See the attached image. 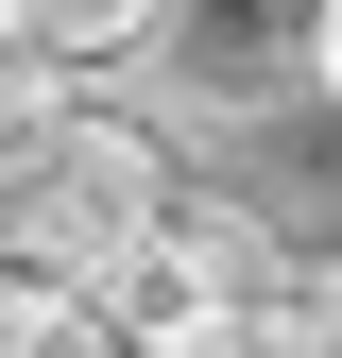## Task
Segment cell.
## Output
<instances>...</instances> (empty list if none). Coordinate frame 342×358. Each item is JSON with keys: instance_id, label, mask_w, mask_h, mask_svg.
I'll return each instance as SVG.
<instances>
[{"instance_id": "cell-5", "label": "cell", "mask_w": 342, "mask_h": 358, "mask_svg": "<svg viewBox=\"0 0 342 358\" xmlns=\"http://www.w3.org/2000/svg\"><path fill=\"white\" fill-rule=\"evenodd\" d=\"M223 358H342V256H274Z\"/></svg>"}, {"instance_id": "cell-2", "label": "cell", "mask_w": 342, "mask_h": 358, "mask_svg": "<svg viewBox=\"0 0 342 358\" xmlns=\"http://www.w3.org/2000/svg\"><path fill=\"white\" fill-rule=\"evenodd\" d=\"M256 273H274V239H256L240 205H154L137 239L86 273V307L120 324V358H223L240 307H256Z\"/></svg>"}, {"instance_id": "cell-7", "label": "cell", "mask_w": 342, "mask_h": 358, "mask_svg": "<svg viewBox=\"0 0 342 358\" xmlns=\"http://www.w3.org/2000/svg\"><path fill=\"white\" fill-rule=\"evenodd\" d=\"M308 103H342V0H308Z\"/></svg>"}, {"instance_id": "cell-1", "label": "cell", "mask_w": 342, "mask_h": 358, "mask_svg": "<svg viewBox=\"0 0 342 358\" xmlns=\"http://www.w3.org/2000/svg\"><path fill=\"white\" fill-rule=\"evenodd\" d=\"M154 205H171V154L137 137V120H86V103H69L52 137L0 171V273H69V290H86Z\"/></svg>"}, {"instance_id": "cell-6", "label": "cell", "mask_w": 342, "mask_h": 358, "mask_svg": "<svg viewBox=\"0 0 342 358\" xmlns=\"http://www.w3.org/2000/svg\"><path fill=\"white\" fill-rule=\"evenodd\" d=\"M52 120H69V85H52V69H18V52H0V171H18L34 137H52Z\"/></svg>"}, {"instance_id": "cell-4", "label": "cell", "mask_w": 342, "mask_h": 358, "mask_svg": "<svg viewBox=\"0 0 342 358\" xmlns=\"http://www.w3.org/2000/svg\"><path fill=\"white\" fill-rule=\"evenodd\" d=\"M137 34H154V0H0V52H18V69H52V85L137 69Z\"/></svg>"}, {"instance_id": "cell-3", "label": "cell", "mask_w": 342, "mask_h": 358, "mask_svg": "<svg viewBox=\"0 0 342 358\" xmlns=\"http://www.w3.org/2000/svg\"><path fill=\"white\" fill-rule=\"evenodd\" d=\"M137 69L189 120H274V103H308V0H154Z\"/></svg>"}]
</instances>
